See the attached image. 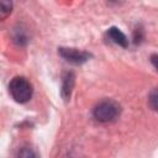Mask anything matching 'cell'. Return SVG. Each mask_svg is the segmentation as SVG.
<instances>
[{
  "label": "cell",
  "mask_w": 158,
  "mask_h": 158,
  "mask_svg": "<svg viewBox=\"0 0 158 158\" xmlns=\"http://www.w3.org/2000/svg\"><path fill=\"white\" fill-rule=\"evenodd\" d=\"M148 104L151 106V109H153L154 111H158V86L154 88L149 95H148Z\"/></svg>",
  "instance_id": "obj_7"
},
{
  "label": "cell",
  "mask_w": 158,
  "mask_h": 158,
  "mask_svg": "<svg viewBox=\"0 0 158 158\" xmlns=\"http://www.w3.org/2000/svg\"><path fill=\"white\" fill-rule=\"evenodd\" d=\"M58 53H59V56L63 59H65L67 62L73 63V64H81V63L86 62L90 58V54L88 52L79 51L77 48H64V47H60Z\"/></svg>",
  "instance_id": "obj_3"
},
{
  "label": "cell",
  "mask_w": 158,
  "mask_h": 158,
  "mask_svg": "<svg viewBox=\"0 0 158 158\" xmlns=\"http://www.w3.org/2000/svg\"><path fill=\"white\" fill-rule=\"evenodd\" d=\"M9 91L12 99L19 104L30 101L33 94L32 84L25 77H15L9 84Z\"/></svg>",
  "instance_id": "obj_2"
},
{
  "label": "cell",
  "mask_w": 158,
  "mask_h": 158,
  "mask_svg": "<svg viewBox=\"0 0 158 158\" xmlns=\"http://www.w3.org/2000/svg\"><path fill=\"white\" fill-rule=\"evenodd\" d=\"M73 88H74V74L72 72H68L63 75L62 89H60V95L65 101H68L70 99Z\"/></svg>",
  "instance_id": "obj_5"
},
{
  "label": "cell",
  "mask_w": 158,
  "mask_h": 158,
  "mask_svg": "<svg viewBox=\"0 0 158 158\" xmlns=\"http://www.w3.org/2000/svg\"><path fill=\"white\" fill-rule=\"evenodd\" d=\"M12 10V1L11 0H0V17L1 20L6 19Z\"/></svg>",
  "instance_id": "obj_6"
},
{
  "label": "cell",
  "mask_w": 158,
  "mask_h": 158,
  "mask_svg": "<svg viewBox=\"0 0 158 158\" xmlns=\"http://www.w3.org/2000/svg\"><path fill=\"white\" fill-rule=\"evenodd\" d=\"M106 36H107V38L112 42V43H115V44H117V46H120V47H123V48H126V47H128V40H127V37H126V35L120 30V28H117V27H110L107 31H106Z\"/></svg>",
  "instance_id": "obj_4"
},
{
  "label": "cell",
  "mask_w": 158,
  "mask_h": 158,
  "mask_svg": "<svg viewBox=\"0 0 158 158\" xmlns=\"http://www.w3.org/2000/svg\"><path fill=\"white\" fill-rule=\"evenodd\" d=\"M17 156H20V157H36L37 153L35 151H32L31 148H28V147H23L21 151H19Z\"/></svg>",
  "instance_id": "obj_9"
},
{
  "label": "cell",
  "mask_w": 158,
  "mask_h": 158,
  "mask_svg": "<svg viewBox=\"0 0 158 158\" xmlns=\"http://www.w3.org/2000/svg\"><path fill=\"white\" fill-rule=\"evenodd\" d=\"M121 107L120 105L114 100H102L98 102L93 109V116L96 121L101 123H110L116 121V118L120 116Z\"/></svg>",
  "instance_id": "obj_1"
},
{
  "label": "cell",
  "mask_w": 158,
  "mask_h": 158,
  "mask_svg": "<svg viewBox=\"0 0 158 158\" xmlns=\"http://www.w3.org/2000/svg\"><path fill=\"white\" fill-rule=\"evenodd\" d=\"M14 41L17 43V44H25L27 42V36L25 35V32L22 30H15L14 32Z\"/></svg>",
  "instance_id": "obj_8"
},
{
  "label": "cell",
  "mask_w": 158,
  "mask_h": 158,
  "mask_svg": "<svg viewBox=\"0 0 158 158\" xmlns=\"http://www.w3.org/2000/svg\"><path fill=\"white\" fill-rule=\"evenodd\" d=\"M151 63H152V65L158 70V54H152V56H151Z\"/></svg>",
  "instance_id": "obj_10"
}]
</instances>
